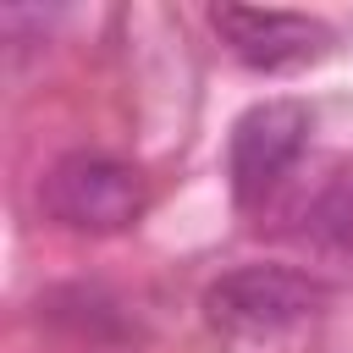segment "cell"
<instances>
[{"mask_svg":"<svg viewBox=\"0 0 353 353\" xmlns=\"http://www.w3.org/2000/svg\"><path fill=\"white\" fill-rule=\"evenodd\" d=\"M39 204L55 226L66 232H88V237H110L127 232L143 215V176L99 149H72L61 154L44 182H39Z\"/></svg>","mask_w":353,"mask_h":353,"instance_id":"cell-1","label":"cell"},{"mask_svg":"<svg viewBox=\"0 0 353 353\" xmlns=\"http://www.w3.org/2000/svg\"><path fill=\"white\" fill-rule=\"evenodd\" d=\"M309 105L303 99H259L248 105L237 121H232V138H226V182H232V199L237 210H265L292 165L303 160L309 149Z\"/></svg>","mask_w":353,"mask_h":353,"instance_id":"cell-2","label":"cell"},{"mask_svg":"<svg viewBox=\"0 0 353 353\" xmlns=\"http://www.w3.org/2000/svg\"><path fill=\"white\" fill-rule=\"evenodd\" d=\"M325 303V281L292 265H237L204 292L210 325L232 336H281Z\"/></svg>","mask_w":353,"mask_h":353,"instance_id":"cell-3","label":"cell"},{"mask_svg":"<svg viewBox=\"0 0 353 353\" xmlns=\"http://www.w3.org/2000/svg\"><path fill=\"white\" fill-rule=\"evenodd\" d=\"M210 28L221 33L226 55L248 72L281 77V72H303L331 50V28L309 11H259V6H215Z\"/></svg>","mask_w":353,"mask_h":353,"instance_id":"cell-4","label":"cell"},{"mask_svg":"<svg viewBox=\"0 0 353 353\" xmlns=\"http://www.w3.org/2000/svg\"><path fill=\"white\" fill-rule=\"evenodd\" d=\"M298 237L320 254H353V171H336L303 210H298Z\"/></svg>","mask_w":353,"mask_h":353,"instance_id":"cell-5","label":"cell"}]
</instances>
